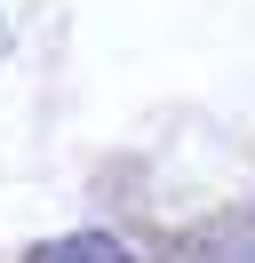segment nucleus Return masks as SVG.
I'll use <instances>...</instances> for the list:
<instances>
[{"instance_id":"f257e3e1","label":"nucleus","mask_w":255,"mask_h":263,"mask_svg":"<svg viewBox=\"0 0 255 263\" xmlns=\"http://www.w3.org/2000/svg\"><path fill=\"white\" fill-rule=\"evenodd\" d=\"M32 263H128L112 239H56V247H40Z\"/></svg>"}]
</instances>
